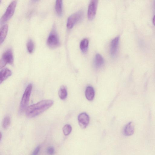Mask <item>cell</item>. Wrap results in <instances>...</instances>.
<instances>
[{
	"label": "cell",
	"mask_w": 155,
	"mask_h": 155,
	"mask_svg": "<svg viewBox=\"0 0 155 155\" xmlns=\"http://www.w3.org/2000/svg\"><path fill=\"white\" fill-rule=\"evenodd\" d=\"M58 95L62 100H64L67 97L68 92L66 87L64 85L60 87L58 91Z\"/></svg>",
	"instance_id": "obj_17"
},
{
	"label": "cell",
	"mask_w": 155,
	"mask_h": 155,
	"mask_svg": "<svg viewBox=\"0 0 155 155\" xmlns=\"http://www.w3.org/2000/svg\"><path fill=\"white\" fill-rule=\"evenodd\" d=\"M8 29V25L5 24L1 28L0 32V42L1 44L3 42L6 36Z\"/></svg>",
	"instance_id": "obj_13"
},
{
	"label": "cell",
	"mask_w": 155,
	"mask_h": 155,
	"mask_svg": "<svg viewBox=\"0 0 155 155\" xmlns=\"http://www.w3.org/2000/svg\"><path fill=\"white\" fill-rule=\"evenodd\" d=\"M152 21L153 24L155 26V15L153 16V17Z\"/></svg>",
	"instance_id": "obj_23"
},
{
	"label": "cell",
	"mask_w": 155,
	"mask_h": 155,
	"mask_svg": "<svg viewBox=\"0 0 155 155\" xmlns=\"http://www.w3.org/2000/svg\"><path fill=\"white\" fill-rule=\"evenodd\" d=\"M12 74V72L9 69L5 68L2 69L0 72V83L1 84Z\"/></svg>",
	"instance_id": "obj_11"
},
{
	"label": "cell",
	"mask_w": 155,
	"mask_h": 155,
	"mask_svg": "<svg viewBox=\"0 0 155 155\" xmlns=\"http://www.w3.org/2000/svg\"><path fill=\"white\" fill-rule=\"evenodd\" d=\"M134 132V126L132 122H130L125 126L124 130V134L126 136L132 135Z\"/></svg>",
	"instance_id": "obj_10"
},
{
	"label": "cell",
	"mask_w": 155,
	"mask_h": 155,
	"mask_svg": "<svg viewBox=\"0 0 155 155\" xmlns=\"http://www.w3.org/2000/svg\"><path fill=\"white\" fill-rule=\"evenodd\" d=\"M40 149L39 145L37 146L33 151L32 155H38Z\"/></svg>",
	"instance_id": "obj_22"
},
{
	"label": "cell",
	"mask_w": 155,
	"mask_h": 155,
	"mask_svg": "<svg viewBox=\"0 0 155 155\" xmlns=\"http://www.w3.org/2000/svg\"><path fill=\"white\" fill-rule=\"evenodd\" d=\"M89 44V41L87 38L83 39L81 42L80 44V48L84 53L87 51Z\"/></svg>",
	"instance_id": "obj_15"
},
{
	"label": "cell",
	"mask_w": 155,
	"mask_h": 155,
	"mask_svg": "<svg viewBox=\"0 0 155 155\" xmlns=\"http://www.w3.org/2000/svg\"><path fill=\"white\" fill-rule=\"evenodd\" d=\"M14 62V57L12 49L9 48L3 53L0 61V68H3L7 64H12Z\"/></svg>",
	"instance_id": "obj_3"
},
{
	"label": "cell",
	"mask_w": 155,
	"mask_h": 155,
	"mask_svg": "<svg viewBox=\"0 0 155 155\" xmlns=\"http://www.w3.org/2000/svg\"><path fill=\"white\" fill-rule=\"evenodd\" d=\"M119 39V37L117 36L111 41L110 52V55L112 57H114L117 54L118 50Z\"/></svg>",
	"instance_id": "obj_9"
},
{
	"label": "cell",
	"mask_w": 155,
	"mask_h": 155,
	"mask_svg": "<svg viewBox=\"0 0 155 155\" xmlns=\"http://www.w3.org/2000/svg\"><path fill=\"white\" fill-rule=\"evenodd\" d=\"M85 95L86 98L89 101H92L94 97L95 92L93 88L88 86L86 88Z\"/></svg>",
	"instance_id": "obj_12"
},
{
	"label": "cell",
	"mask_w": 155,
	"mask_h": 155,
	"mask_svg": "<svg viewBox=\"0 0 155 155\" xmlns=\"http://www.w3.org/2000/svg\"><path fill=\"white\" fill-rule=\"evenodd\" d=\"M83 12L82 11H79L71 15L68 18L67 26L68 28H72L82 18Z\"/></svg>",
	"instance_id": "obj_6"
},
{
	"label": "cell",
	"mask_w": 155,
	"mask_h": 155,
	"mask_svg": "<svg viewBox=\"0 0 155 155\" xmlns=\"http://www.w3.org/2000/svg\"><path fill=\"white\" fill-rule=\"evenodd\" d=\"M55 9L57 15L61 16L62 14V1L61 0H57L55 2Z\"/></svg>",
	"instance_id": "obj_16"
},
{
	"label": "cell",
	"mask_w": 155,
	"mask_h": 155,
	"mask_svg": "<svg viewBox=\"0 0 155 155\" xmlns=\"http://www.w3.org/2000/svg\"><path fill=\"white\" fill-rule=\"evenodd\" d=\"M47 43L48 46L51 48H56L60 45L59 37L54 28L51 32L48 37Z\"/></svg>",
	"instance_id": "obj_5"
},
{
	"label": "cell",
	"mask_w": 155,
	"mask_h": 155,
	"mask_svg": "<svg viewBox=\"0 0 155 155\" xmlns=\"http://www.w3.org/2000/svg\"><path fill=\"white\" fill-rule=\"evenodd\" d=\"M53 104V100H45L32 104L27 108L26 115L29 118L35 117L48 109Z\"/></svg>",
	"instance_id": "obj_1"
},
{
	"label": "cell",
	"mask_w": 155,
	"mask_h": 155,
	"mask_svg": "<svg viewBox=\"0 0 155 155\" xmlns=\"http://www.w3.org/2000/svg\"><path fill=\"white\" fill-rule=\"evenodd\" d=\"M27 47L28 52L30 53H32L34 49V45L33 41L31 39H29L27 43Z\"/></svg>",
	"instance_id": "obj_18"
},
{
	"label": "cell",
	"mask_w": 155,
	"mask_h": 155,
	"mask_svg": "<svg viewBox=\"0 0 155 155\" xmlns=\"http://www.w3.org/2000/svg\"><path fill=\"white\" fill-rule=\"evenodd\" d=\"M104 60L102 56L99 54H97L94 60V64L97 68L101 67L104 63Z\"/></svg>",
	"instance_id": "obj_14"
},
{
	"label": "cell",
	"mask_w": 155,
	"mask_h": 155,
	"mask_svg": "<svg viewBox=\"0 0 155 155\" xmlns=\"http://www.w3.org/2000/svg\"><path fill=\"white\" fill-rule=\"evenodd\" d=\"M78 120L80 127L84 129L88 126L90 121V118L86 113L83 112L78 115Z\"/></svg>",
	"instance_id": "obj_8"
},
{
	"label": "cell",
	"mask_w": 155,
	"mask_h": 155,
	"mask_svg": "<svg viewBox=\"0 0 155 155\" xmlns=\"http://www.w3.org/2000/svg\"><path fill=\"white\" fill-rule=\"evenodd\" d=\"M32 88L31 84H29L26 87L22 95L19 107L18 113L22 114L27 109Z\"/></svg>",
	"instance_id": "obj_2"
},
{
	"label": "cell",
	"mask_w": 155,
	"mask_h": 155,
	"mask_svg": "<svg viewBox=\"0 0 155 155\" xmlns=\"http://www.w3.org/2000/svg\"><path fill=\"white\" fill-rule=\"evenodd\" d=\"M54 148L52 147H48L47 150V153L50 155H52L54 154Z\"/></svg>",
	"instance_id": "obj_21"
},
{
	"label": "cell",
	"mask_w": 155,
	"mask_h": 155,
	"mask_svg": "<svg viewBox=\"0 0 155 155\" xmlns=\"http://www.w3.org/2000/svg\"><path fill=\"white\" fill-rule=\"evenodd\" d=\"M97 1L92 0L90 2L88 9L87 17L89 20L93 19L95 17L97 9Z\"/></svg>",
	"instance_id": "obj_7"
},
{
	"label": "cell",
	"mask_w": 155,
	"mask_h": 155,
	"mask_svg": "<svg viewBox=\"0 0 155 155\" xmlns=\"http://www.w3.org/2000/svg\"><path fill=\"white\" fill-rule=\"evenodd\" d=\"M72 131V127L68 124L65 125L63 128V131L65 136L68 135Z\"/></svg>",
	"instance_id": "obj_20"
},
{
	"label": "cell",
	"mask_w": 155,
	"mask_h": 155,
	"mask_svg": "<svg viewBox=\"0 0 155 155\" xmlns=\"http://www.w3.org/2000/svg\"><path fill=\"white\" fill-rule=\"evenodd\" d=\"M11 123V119L10 117L7 116H5L3 119L2 123L3 127L5 129H7L10 125Z\"/></svg>",
	"instance_id": "obj_19"
},
{
	"label": "cell",
	"mask_w": 155,
	"mask_h": 155,
	"mask_svg": "<svg viewBox=\"0 0 155 155\" xmlns=\"http://www.w3.org/2000/svg\"><path fill=\"white\" fill-rule=\"evenodd\" d=\"M16 4L17 1L16 0L13 1L10 3L0 19L1 24L4 23L12 16L14 12Z\"/></svg>",
	"instance_id": "obj_4"
}]
</instances>
